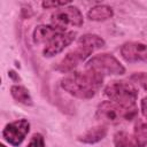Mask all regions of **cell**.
<instances>
[{"label":"cell","instance_id":"obj_1","mask_svg":"<svg viewBox=\"0 0 147 147\" xmlns=\"http://www.w3.org/2000/svg\"><path fill=\"white\" fill-rule=\"evenodd\" d=\"M103 83V76L85 69L84 71H74L70 75L63 77L60 82L61 87L70 95L78 99H92L101 88Z\"/></svg>","mask_w":147,"mask_h":147},{"label":"cell","instance_id":"obj_2","mask_svg":"<svg viewBox=\"0 0 147 147\" xmlns=\"http://www.w3.org/2000/svg\"><path fill=\"white\" fill-rule=\"evenodd\" d=\"M138 115L136 105H123L114 101H102L95 110V118L102 124H119L130 122Z\"/></svg>","mask_w":147,"mask_h":147},{"label":"cell","instance_id":"obj_3","mask_svg":"<svg viewBox=\"0 0 147 147\" xmlns=\"http://www.w3.org/2000/svg\"><path fill=\"white\" fill-rule=\"evenodd\" d=\"M103 94L114 102L123 105H136L138 99L137 87L125 80H113L103 90Z\"/></svg>","mask_w":147,"mask_h":147},{"label":"cell","instance_id":"obj_4","mask_svg":"<svg viewBox=\"0 0 147 147\" xmlns=\"http://www.w3.org/2000/svg\"><path fill=\"white\" fill-rule=\"evenodd\" d=\"M85 69L93 70L102 76H106V75L121 76L125 74L124 65L114 55L108 54V53H101V54H98L91 57L86 62Z\"/></svg>","mask_w":147,"mask_h":147},{"label":"cell","instance_id":"obj_5","mask_svg":"<svg viewBox=\"0 0 147 147\" xmlns=\"http://www.w3.org/2000/svg\"><path fill=\"white\" fill-rule=\"evenodd\" d=\"M52 24L64 29L69 25L71 26H80L84 23L82 11L75 6H65L56 9L51 16Z\"/></svg>","mask_w":147,"mask_h":147},{"label":"cell","instance_id":"obj_6","mask_svg":"<svg viewBox=\"0 0 147 147\" xmlns=\"http://www.w3.org/2000/svg\"><path fill=\"white\" fill-rule=\"evenodd\" d=\"M30 131V123L28 119L21 118L8 123L2 130V138L11 146H20Z\"/></svg>","mask_w":147,"mask_h":147},{"label":"cell","instance_id":"obj_7","mask_svg":"<svg viewBox=\"0 0 147 147\" xmlns=\"http://www.w3.org/2000/svg\"><path fill=\"white\" fill-rule=\"evenodd\" d=\"M92 53H93L92 51H90L85 47L78 46L76 49L67 53V55L56 64L55 70H57L62 74L71 72L79 63L84 62Z\"/></svg>","mask_w":147,"mask_h":147},{"label":"cell","instance_id":"obj_8","mask_svg":"<svg viewBox=\"0 0 147 147\" xmlns=\"http://www.w3.org/2000/svg\"><path fill=\"white\" fill-rule=\"evenodd\" d=\"M121 55L129 63H147V45L139 41H127L121 46Z\"/></svg>","mask_w":147,"mask_h":147},{"label":"cell","instance_id":"obj_9","mask_svg":"<svg viewBox=\"0 0 147 147\" xmlns=\"http://www.w3.org/2000/svg\"><path fill=\"white\" fill-rule=\"evenodd\" d=\"M76 38V32L74 31H63L55 36L48 44H46L42 54L45 57H52L61 53L65 47H68Z\"/></svg>","mask_w":147,"mask_h":147},{"label":"cell","instance_id":"obj_10","mask_svg":"<svg viewBox=\"0 0 147 147\" xmlns=\"http://www.w3.org/2000/svg\"><path fill=\"white\" fill-rule=\"evenodd\" d=\"M113 140L115 147H145L147 145V140L142 137L125 131H117Z\"/></svg>","mask_w":147,"mask_h":147},{"label":"cell","instance_id":"obj_11","mask_svg":"<svg viewBox=\"0 0 147 147\" xmlns=\"http://www.w3.org/2000/svg\"><path fill=\"white\" fill-rule=\"evenodd\" d=\"M65 31L64 29H61L55 25H47V24H40L37 25L32 33V39L34 44H48L55 36L59 33Z\"/></svg>","mask_w":147,"mask_h":147},{"label":"cell","instance_id":"obj_12","mask_svg":"<svg viewBox=\"0 0 147 147\" xmlns=\"http://www.w3.org/2000/svg\"><path fill=\"white\" fill-rule=\"evenodd\" d=\"M108 133V126L106 124H99L93 127H90L87 131H85L83 134L78 136V141L87 145H93L99 141H101Z\"/></svg>","mask_w":147,"mask_h":147},{"label":"cell","instance_id":"obj_13","mask_svg":"<svg viewBox=\"0 0 147 147\" xmlns=\"http://www.w3.org/2000/svg\"><path fill=\"white\" fill-rule=\"evenodd\" d=\"M114 16V10L108 5H95L87 11V18L90 21L103 22L110 20Z\"/></svg>","mask_w":147,"mask_h":147},{"label":"cell","instance_id":"obj_14","mask_svg":"<svg viewBox=\"0 0 147 147\" xmlns=\"http://www.w3.org/2000/svg\"><path fill=\"white\" fill-rule=\"evenodd\" d=\"M77 44H78V46L85 47V48H87L92 52H94L96 49H100V48L106 46V41L101 37H99L98 34H94V33L83 34L82 37H79Z\"/></svg>","mask_w":147,"mask_h":147},{"label":"cell","instance_id":"obj_15","mask_svg":"<svg viewBox=\"0 0 147 147\" xmlns=\"http://www.w3.org/2000/svg\"><path fill=\"white\" fill-rule=\"evenodd\" d=\"M10 94L14 100H16L17 102L22 105H25V106L33 105V100H32V96L29 90L22 85H13L10 87Z\"/></svg>","mask_w":147,"mask_h":147},{"label":"cell","instance_id":"obj_16","mask_svg":"<svg viewBox=\"0 0 147 147\" xmlns=\"http://www.w3.org/2000/svg\"><path fill=\"white\" fill-rule=\"evenodd\" d=\"M130 80L147 91V72H134L130 76Z\"/></svg>","mask_w":147,"mask_h":147},{"label":"cell","instance_id":"obj_17","mask_svg":"<svg viewBox=\"0 0 147 147\" xmlns=\"http://www.w3.org/2000/svg\"><path fill=\"white\" fill-rule=\"evenodd\" d=\"M134 133L147 140V122L137 119V123L134 125Z\"/></svg>","mask_w":147,"mask_h":147},{"label":"cell","instance_id":"obj_18","mask_svg":"<svg viewBox=\"0 0 147 147\" xmlns=\"http://www.w3.org/2000/svg\"><path fill=\"white\" fill-rule=\"evenodd\" d=\"M70 1H42L41 6L45 9H59L65 6H69Z\"/></svg>","mask_w":147,"mask_h":147},{"label":"cell","instance_id":"obj_19","mask_svg":"<svg viewBox=\"0 0 147 147\" xmlns=\"http://www.w3.org/2000/svg\"><path fill=\"white\" fill-rule=\"evenodd\" d=\"M26 147H45V140H44L42 134L34 133L32 136V138L30 139Z\"/></svg>","mask_w":147,"mask_h":147},{"label":"cell","instance_id":"obj_20","mask_svg":"<svg viewBox=\"0 0 147 147\" xmlns=\"http://www.w3.org/2000/svg\"><path fill=\"white\" fill-rule=\"evenodd\" d=\"M140 108H141V113L144 115L145 118H147V96H145L141 102H140Z\"/></svg>","mask_w":147,"mask_h":147},{"label":"cell","instance_id":"obj_21","mask_svg":"<svg viewBox=\"0 0 147 147\" xmlns=\"http://www.w3.org/2000/svg\"><path fill=\"white\" fill-rule=\"evenodd\" d=\"M8 74H9V77H10V78H13V79H16V80H17V79H20L18 75H17L15 71H13V70H11V71H9Z\"/></svg>","mask_w":147,"mask_h":147},{"label":"cell","instance_id":"obj_22","mask_svg":"<svg viewBox=\"0 0 147 147\" xmlns=\"http://www.w3.org/2000/svg\"><path fill=\"white\" fill-rule=\"evenodd\" d=\"M0 147H7V146H5L3 144H1V145H0Z\"/></svg>","mask_w":147,"mask_h":147}]
</instances>
